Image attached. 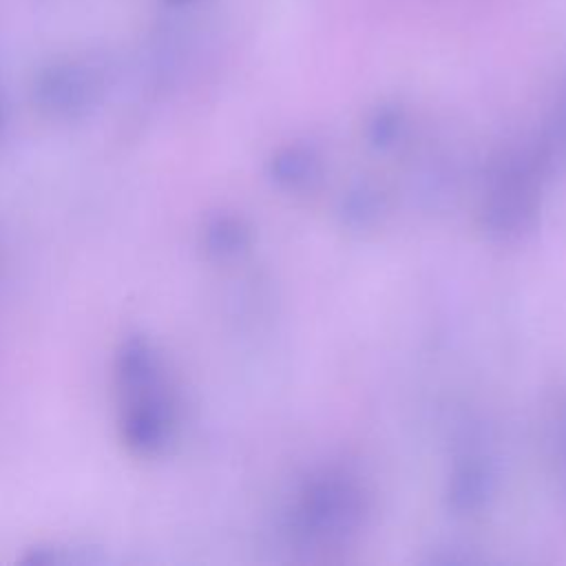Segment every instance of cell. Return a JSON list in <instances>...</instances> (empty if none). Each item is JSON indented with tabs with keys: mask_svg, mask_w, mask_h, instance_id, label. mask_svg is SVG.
Listing matches in <instances>:
<instances>
[{
	"mask_svg": "<svg viewBox=\"0 0 566 566\" xmlns=\"http://www.w3.org/2000/svg\"><path fill=\"white\" fill-rule=\"evenodd\" d=\"M274 172L279 181H287L290 186L305 181L312 175V159L307 155L287 153V157H279L274 164Z\"/></svg>",
	"mask_w": 566,
	"mask_h": 566,
	"instance_id": "277c9868",
	"label": "cell"
},
{
	"mask_svg": "<svg viewBox=\"0 0 566 566\" xmlns=\"http://www.w3.org/2000/svg\"><path fill=\"white\" fill-rule=\"evenodd\" d=\"M245 243V230L237 219L221 217L206 230V245L212 254H234Z\"/></svg>",
	"mask_w": 566,
	"mask_h": 566,
	"instance_id": "3957f363",
	"label": "cell"
},
{
	"mask_svg": "<svg viewBox=\"0 0 566 566\" xmlns=\"http://www.w3.org/2000/svg\"><path fill=\"white\" fill-rule=\"evenodd\" d=\"M119 438L128 451L150 458L161 453L175 433V402L166 371H153L117 385Z\"/></svg>",
	"mask_w": 566,
	"mask_h": 566,
	"instance_id": "6da1fadb",
	"label": "cell"
},
{
	"mask_svg": "<svg viewBox=\"0 0 566 566\" xmlns=\"http://www.w3.org/2000/svg\"><path fill=\"white\" fill-rule=\"evenodd\" d=\"M95 95V80L86 75L84 69L62 66L51 71L40 80L38 99L42 108L53 115H77L82 113Z\"/></svg>",
	"mask_w": 566,
	"mask_h": 566,
	"instance_id": "7a4b0ae2",
	"label": "cell"
}]
</instances>
